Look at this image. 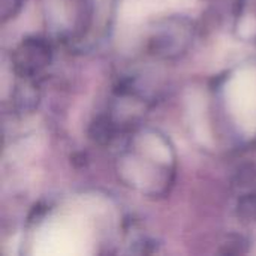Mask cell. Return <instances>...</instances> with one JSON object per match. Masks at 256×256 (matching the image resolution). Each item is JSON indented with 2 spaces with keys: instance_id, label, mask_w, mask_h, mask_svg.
Wrapping results in <instances>:
<instances>
[{
  "instance_id": "obj_1",
  "label": "cell",
  "mask_w": 256,
  "mask_h": 256,
  "mask_svg": "<svg viewBox=\"0 0 256 256\" xmlns=\"http://www.w3.org/2000/svg\"><path fill=\"white\" fill-rule=\"evenodd\" d=\"M51 60L50 45L38 38L26 39L16 48L14 54V63L16 72L24 78L34 76Z\"/></svg>"
},
{
  "instance_id": "obj_2",
  "label": "cell",
  "mask_w": 256,
  "mask_h": 256,
  "mask_svg": "<svg viewBox=\"0 0 256 256\" xmlns=\"http://www.w3.org/2000/svg\"><path fill=\"white\" fill-rule=\"evenodd\" d=\"M114 132H116V128H114V123L111 122L110 117H105V116H100L98 117L92 126H90V138L98 142V144H108L112 136H114Z\"/></svg>"
},
{
  "instance_id": "obj_3",
  "label": "cell",
  "mask_w": 256,
  "mask_h": 256,
  "mask_svg": "<svg viewBox=\"0 0 256 256\" xmlns=\"http://www.w3.org/2000/svg\"><path fill=\"white\" fill-rule=\"evenodd\" d=\"M38 104V93L34 86L24 84L15 92V105L20 111H32Z\"/></svg>"
},
{
  "instance_id": "obj_4",
  "label": "cell",
  "mask_w": 256,
  "mask_h": 256,
  "mask_svg": "<svg viewBox=\"0 0 256 256\" xmlns=\"http://www.w3.org/2000/svg\"><path fill=\"white\" fill-rule=\"evenodd\" d=\"M237 216L243 222H256V194L243 195L238 200Z\"/></svg>"
},
{
  "instance_id": "obj_5",
  "label": "cell",
  "mask_w": 256,
  "mask_h": 256,
  "mask_svg": "<svg viewBox=\"0 0 256 256\" xmlns=\"http://www.w3.org/2000/svg\"><path fill=\"white\" fill-rule=\"evenodd\" d=\"M248 240L242 236H231L228 237L226 243H224V249L220 250L225 255H240L248 252Z\"/></svg>"
},
{
  "instance_id": "obj_6",
  "label": "cell",
  "mask_w": 256,
  "mask_h": 256,
  "mask_svg": "<svg viewBox=\"0 0 256 256\" xmlns=\"http://www.w3.org/2000/svg\"><path fill=\"white\" fill-rule=\"evenodd\" d=\"M22 2L24 0H0V16L2 21H8L10 18H14L20 9L22 8Z\"/></svg>"
}]
</instances>
